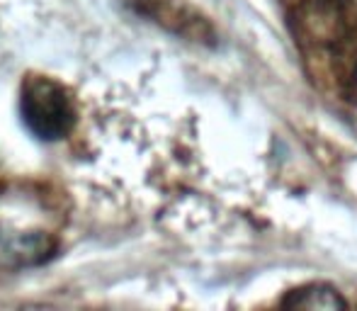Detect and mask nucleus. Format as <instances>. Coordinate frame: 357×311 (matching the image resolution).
<instances>
[{"label":"nucleus","mask_w":357,"mask_h":311,"mask_svg":"<svg viewBox=\"0 0 357 311\" xmlns=\"http://www.w3.org/2000/svg\"><path fill=\"white\" fill-rule=\"evenodd\" d=\"M20 114L27 129L42 142L63 139L73 127L75 109L56 80L44 76H27L20 90Z\"/></svg>","instance_id":"obj_1"},{"label":"nucleus","mask_w":357,"mask_h":311,"mask_svg":"<svg viewBox=\"0 0 357 311\" xmlns=\"http://www.w3.org/2000/svg\"><path fill=\"white\" fill-rule=\"evenodd\" d=\"M284 307H304V309H335L345 307V299H340L338 292L328 287H306L294 292L289 299H284Z\"/></svg>","instance_id":"obj_2"}]
</instances>
